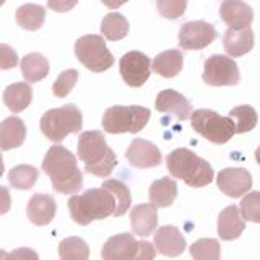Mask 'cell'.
I'll return each mask as SVG.
<instances>
[{
	"label": "cell",
	"instance_id": "cell-16",
	"mask_svg": "<svg viewBox=\"0 0 260 260\" xmlns=\"http://www.w3.org/2000/svg\"><path fill=\"white\" fill-rule=\"evenodd\" d=\"M154 249L161 255L179 257L185 250V239L176 226H161L154 233Z\"/></svg>",
	"mask_w": 260,
	"mask_h": 260
},
{
	"label": "cell",
	"instance_id": "cell-28",
	"mask_svg": "<svg viewBox=\"0 0 260 260\" xmlns=\"http://www.w3.org/2000/svg\"><path fill=\"white\" fill-rule=\"evenodd\" d=\"M103 189L108 190L116 202V211H114V216H122L125 215L130 203H132V195L125 182L117 181V179H108V181L103 182Z\"/></svg>",
	"mask_w": 260,
	"mask_h": 260
},
{
	"label": "cell",
	"instance_id": "cell-7",
	"mask_svg": "<svg viewBox=\"0 0 260 260\" xmlns=\"http://www.w3.org/2000/svg\"><path fill=\"white\" fill-rule=\"evenodd\" d=\"M192 128L207 138L208 142L223 145L228 143L234 135V125L230 117L219 116L218 112L211 109H197L190 116Z\"/></svg>",
	"mask_w": 260,
	"mask_h": 260
},
{
	"label": "cell",
	"instance_id": "cell-6",
	"mask_svg": "<svg viewBox=\"0 0 260 260\" xmlns=\"http://www.w3.org/2000/svg\"><path fill=\"white\" fill-rule=\"evenodd\" d=\"M151 117L143 106H112L103 116V128L109 134H138Z\"/></svg>",
	"mask_w": 260,
	"mask_h": 260
},
{
	"label": "cell",
	"instance_id": "cell-15",
	"mask_svg": "<svg viewBox=\"0 0 260 260\" xmlns=\"http://www.w3.org/2000/svg\"><path fill=\"white\" fill-rule=\"evenodd\" d=\"M137 242L130 233L116 234L104 242L101 257L103 260H132L137 252Z\"/></svg>",
	"mask_w": 260,
	"mask_h": 260
},
{
	"label": "cell",
	"instance_id": "cell-14",
	"mask_svg": "<svg viewBox=\"0 0 260 260\" xmlns=\"http://www.w3.org/2000/svg\"><path fill=\"white\" fill-rule=\"evenodd\" d=\"M219 16L231 29H244L250 26L254 12L244 0H224L219 7Z\"/></svg>",
	"mask_w": 260,
	"mask_h": 260
},
{
	"label": "cell",
	"instance_id": "cell-2",
	"mask_svg": "<svg viewBox=\"0 0 260 260\" xmlns=\"http://www.w3.org/2000/svg\"><path fill=\"white\" fill-rule=\"evenodd\" d=\"M78 158L85 162V171L96 177H108L117 165L116 153L106 143L100 130H86L78 137Z\"/></svg>",
	"mask_w": 260,
	"mask_h": 260
},
{
	"label": "cell",
	"instance_id": "cell-37",
	"mask_svg": "<svg viewBox=\"0 0 260 260\" xmlns=\"http://www.w3.org/2000/svg\"><path fill=\"white\" fill-rule=\"evenodd\" d=\"M18 54L15 52V49L8 44H0V69L10 70L18 65Z\"/></svg>",
	"mask_w": 260,
	"mask_h": 260
},
{
	"label": "cell",
	"instance_id": "cell-1",
	"mask_svg": "<svg viewBox=\"0 0 260 260\" xmlns=\"http://www.w3.org/2000/svg\"><path fill=\"white\" fill-rule=\"evenodd\" d=\"M43 171L51 177L52 189L63 195H75L83 185V174L77 158L62 145H54L43 159Z\"/></svg>",
	"mask_w": 260,
	"mask_h": 260
},
{
	"label": "cell",
	"instance_id": "cell-10",
	"mask_svg": "<svg viewBox=\"0 0 260 260\" xmlns=\"http://www.w3.org/2000/svg\"><path fill=\"white\" fill-rule=\"evenodd\" d=\"M119 72L124 81L132 88L143 86L151 73L150 57L140 51H130L122 55L119 63Z\"/></svg>",
	"mask_w": 260,
	"mask_h": 260
},
{
	"label": "cell",
	"instance_id": "cell-11",
	"mask_svg": "<svg viewBox=\"0 0 260 260\" xmlns=\"http://www.w3.org/2000/svg\"><path fill=\"white\" fill-rule=\"evenodd\" d=\"M216 29L207 21H189L179 29V46L185 51H200L216 39Z\"/></svg>",
	"mask_w": 260,
	"mask_h": 260
},
{
	"label": "cell",
	"instance_id": "cell-13",
	"mask_svg": "<svg viewBox=\"0 0 260 260\" xmlns=\"http://www.w3.org/2000/svg\"><path fill=\"white\" fill-rule=\"evenodd\" d=\"M125 158L134 168L146 169V168H156L161 165V151L154 143L143 140V138H135L128 145L125 151Z\"/></svg>",
	"mask_w": 260,
	"mask_h": 260
},
{
	"label": "cell",
	"instance_id": "cell-3",
	"mask_svg": "<svg viewBox=\"0 0 260 260\" xmlns=\"http://www.w3.org/2000/svg\"><path fill=\"white\" fill-rule=\"evenodd\" d=\"M69 211L73 221L86 226L94 219H104L114 215L116 202L103 187L88 189L81 195H72V199L69 200Z\"/></svg>",
	"mask_w": 260,
	"mask_h": 260
},
{
	"label": "cell",
	"instance_id": "cell-23",
	"mask_svg": "<svg viewBox=\"0 0 260 260\" xmlns=\"http://www.w3.org/2000/svg\"><path fill=\"white\" fill-rule=\"evenodd\" d=\"M184 65V55L177 49H169L158 54L151 62V69L154 73H158L162 78H174L179 75Z\"/></svg>",
	"mask_w": 260,
	"mask_h": 260
},
{
	"label": "cell",
	"instance_id": "cell-4",
	"mask_svg": "<svg viewBox=\"0 0 260 260\" xmlns=\"http://www.w3.org/2000/svg\"><path fill=\"white\" fill-rule=\"evenodd\" d=\"M168 169L173 177L182 179L190 187H205L213 181V168L208 161L197 156L187 148H177L171 151L166 158Z\"/></svg>",
	"mask_w": 260,
	"mask_h": 260
},
{
	"label": "cell",
	"instance_id": "cell-24",
	"mask_svg": "<svg viewBox=\"0 0 260 260\" xmlns=\"http://www.w3.org/2000/svg\"><path fill=\"white\" fill-rule=\"evenodd\" d=\"M150 202L156 208H166L173 205L177 197V184L171 177H161L150 185Z\"/></svg>",
	"mask_w": 260,
	"mask_h": 260
},
{
	"label": "cell",
	"instance_id": "cell-8",
	"mask_svg": "<svg viewBox=\"0 0 260 260\" xmlns=\"http://www.w3.org/2000/svg\"><path fill=\"white\" fill-rule=\"evenodd\" d=\"M75 55L88 70L94 73L106 72L116 60L106 46V41L98 35L81 36L75 43Z\"/></svg>",
	"mask_w": 260,
	"mask_h": 260
},
{
	"label": "cell",
	"instance_id": "cell-20",
	"mask_svg": "<svg viewBox=\"0 0 260 260\" xmlns=\"http://www.w3.org/2000/svg\"><path fill=\"white\" fill-rule=\"evenodd\" d=\"M246 230V223L241 216V211L236 205L226 207L218 216V236L223 241L238 239Z\"/></svg>",
	"mask_w": 260,
	"mask_h": 260
},
{
	"label": "cell",
	"instance_id": "cell-19",
	"mask_svg": "<svg viewBox=\"0 0 260 260\" xmlns=\"http://www.w3.org/2000/svg\"><path fill=\"white\" fill-rule=\"evenodd\" d=\"M130 224L137 236L146 238L158 228V210L151 203H140L130 211Z\"/></svg>",
	"mask_w": 260,
	"mask_h": 260
},
{
	"label": "cell",
	"instance_id": "cell-17",
	"mask_svg": "<svg viewBox=\"0 0 260 260\" xmlns=\"http://www.w3.org/2000/svg\"><path fill=\"white\" fill-rule=\"evenodd\" d=\"M57 205L52 195L47 193H35L26 205L28 219L36 226H46L54 219Z\"/></svg>",
	"mask_w": 260,
	"mask_h": 260
},
{
	"label": "cell",
	"instance_id": "cell-45",
	"mask_svg": "<svg viewBox=\"0 0 260 260\" xmlns=\"http://www.w3.org/2000/svg\"><path fill=\"white\" fill-rule=\"evenodd\" d=\"M255 159H257V162L260 165V146L257 148V151H255Z\"/></svg>",
	"mask_w": 260,
	"mask_h": 260
},
{
	"label": "cell",
	"instance_id": "cell-39",
	"mask_svg": "<svg viewBox=\"0 0 260 260\" xmlns=\"http://www.w3.org/2000/svg\"><path fill=\"white\" fill-rule=\"evenodd\" d=\"M7 260H39V255L36 250L29 247H18L7 254Z\"/></svg>",
	"mask_w": 260,
	"mask_h": 260
},
{
	"label": "cell",
	"instance_id": "cell-44",
	"mask_svg": "<svg viewBox=\"0 0 260 260\" xmlns=\"http://www.w3.org/2000/svg\"><path fill=\"white\" fill-rule=\"evenodd\" d=\"M0 260H7V252L0 249Z\"/></svg>",
	"mask_w": 260,
	"mask_h": 260
},
{
	"label": "cell",
	"instance_id": "cell-26",
	"mask_svg": "<svg viewBox=\"0 0 260 260\" xmlns=\"http://www.w3.org/2000/svg\"><path fill=\"white\" fill-rule=\"evenodd\" d=\"M32 101V89L29 83H12L4 91V103L12 112H21Z\"/></svg>",
	"mask_w": 260,
	"mask_h": 260
},
{
	"label": "cell",
	"instance_id": "cell-31",
	"mask_svg": "<svg viewBox=\"0 0 260 260\" xmlns=\"http://www.w3.org/2000/svg\"><path fill=\"white\" fill-rule=\"evenodd\" d=\"M38 177H39V171L35 166L20 165L10 169V173H8V182H10L13 189L29 190L31 187L36 184Z\"/></svg>",
	"mask_w": 260,
	"mask_h": 260
},
{
	"label": "cell",
	"instance_id": "cell-27",
	"mask_svg": "<svg viewBox=\"0 0 260 260\" xmlns=\"http://www.w3.org/2000/svg\"><path fill=\"white\" fill-rule=\"evenodd\" d=\"M16 23L23 29L38 31L44 24L46 20V8L38 4H24L16 10Z\"/></svg>",
	"mask_w": 260,
	"mask_h": 260
},
{
	"label": "cell",
	"instance_id": "cell-38",
	"mask_svg": "<svg viewBox=\"0 0 260 260\" xmlns=\"http://www.w3.org/2000/svg\"><path fill=\"white\" fill-rule=\"evenodd\" d=\"M156 257V249L148 241H138L137 242V252L132 260H154Z\"/></svg>",
	"mask_w": 260,
	"mask_h": 260
},
{
	"label": "cell",
	"instance_id": "cell-25",
	"mask_svg": "<svg viewBox=\"0 0 260 260\" xmlns=\"http://www.w3.org/2000/svg\"><path fill=\"white\" fill-rule=\"evenodd\" d=\"M21 73L24 80L28 83H38V81L44 80L49 75V60L43 54H38V52H32L24 55L21 59Z\"/></svg>",
	"mask_w": 260,
	"mask_h": 260
},
{
	"label": "cell",
	"instance_id": "cell-42",
	"mask_svg": "<svg viewBox=\"0 0 260 260\" xmlns=\"http://www.w3.org/2000/svg\"><path fill=\"white\" fill-rule=\"evenodd\" d=\"M101 2L108 8H119L120 5H124L127 0H101Z\"/></svg>",
	"mask_w": 260,
	"mask_h": 260
},
{
	"label": "cell",
	"instance_id": "cell-30",
	"mask_svg": "<svg viewBox=\"0 0 260 260\" xmlns=\"http://www.w3.org/2000/svg\"><path fill=\"white\" fill-rule=\"evenodd\" d=\"M128 21L124 15L120 13H108L103 18L101 32L108 41H120L127 36L128 32Z\"/></svg>",
	"mask_w": 260,
	"mask_h": 260
},
{
	"label": "cell",
	"instance_id": "cell-43",
	"mask_svg": "<svg viewBox=\"0 0 260 260\" xmlns=\"http://www.w3.org/2000/svg\"><path fill=\"white\" fill-rule=\"evenodd\" d=\"M4 169H5V166H4V159H2V153H0V177L4 176Z\"/></svg>",
	"mask_w": 260,
	"mask_h": 260
},
{
	"label": "cell",
	"instance_id": "cell-22",
	"mask_svg": "<svg viewBox=\"0 0 260 260\" xmlns=\"http://www.w3.org/2000/svg\"><path fill=\"white\" fill-rule=\"evenodd\" d=\"M224 51L231 57H241L247 54L254 47V31L249 28L244 29H228L223 36Z\"/></svg>",
	"mask_w": 260,
	"mask_h": 260
},
{
	"label": "cell",
	"instance_id": "cell-29",
	"mask_svg": "<svg viewBox=\"0 0 260 260\" xmlns=\"http://www.w3.org/2000/svg\"><path fill=\"white\" fill-rule=\"evenodd\" d=\"M233 125H234V134H246V132H250L252 128L257 125L258 122V116L255 109L252 108V106H238V108L231 109L230 116Z\"/></svg>",
	"mask_w": 260,
	"mask_h": 260
},
{
	"label": "cell",
	"instance_id": "cell-46",
	"mask_svg": "<svg viewBox=\"0 0 260 260\" xmlns=\"http://www.w3.org/2000/svg\"><path fill=\"white\" fill-rule=\"evenodd\" d=\"M4 4H5V0H0V7H2Z\"/></svg>",
	"mask_w": 260,
	"mask_h": 260
},
{
	"label": "cell",
	"instance_id": "cell-9",
	"mask_svg": "<svg viewBox=\"0 0 260 260\" xmlns=\"http://www.w3.org/2000/svg\"><path fill=\"white\" fill-rule=\"evenodd\" d=\"M202 78L210 86H234L239 83L241 75L238 63L231 57L211 55L205 60Z\"/></svg>",
	"mask_w": 260,
	"mask_h": 260
},
{
	"label": "cell",
	"instance_id": "cell-36",
	"mask_svg": "<svg viewBox=\"0 0 260 260\" xmlns=\"http://www.w3.org/2000/svg\"><path fill=\"white\" fill-rule=\"evenodd\" d=\"M156 8L162 18L177 20L185 13L187 0H156Z\"/></svg>",
	"mask_w": 260,
	"mask_h": 260
},
{
	"label": "cell",
	"instance_id": "cell-5",
	"mask_svg": "<svg viewBox=\"0 0 260 260\" xmlns=\"http://www.w3.org/2000/svg\"><path fill=\"white\" fill-rule=\"evenodd\" d=\"M83 125V117L75 104H65L62 108L49 109L41 117L39 127L49 140L59 143L69 134H77Z\"/></svg>",
	"mask_w": 260,
	"mask_h": 260
},
{
	"label": "cell",
	"instance_id": "cell-40",
	"mask_svg": "<svg viewBox=\"0 0 260 260\" xmlns=\"http://www.w3.org/2000/svg\"><path fill=\"white\" fill-rule=\"evenodd\" d=\"M77 4H78V0H47V7L59 13L72 10Z\"/></svg>",
	"mask_w": 260,
	"mask_h": 260
},
{
	"label": "cell",
	"instance_id": "cell-18",
	"mask_svg": "<svg viewBox=\"0 0 260 260\" xmlns=\"http://www.w3.org/2000/svg\"><path fill=\"white\" fill-rule=\"evenodd\" d=\"M156 111L165 114H174L179 120H185L192 116V104L185 96L174 89H165L156 96Z\"/></svg>",
	"mask_w": 260,
	"mask_h": 260
},
{
	"label": "cell",
	"instance_id": "cell-12",
	"mask_svg": "<svg viewBox=\"0 0 260 260\" xmlns=\"http://www.w3.org/2000/svg\"><path fill=\"white\" fill-rule=\"evenodd\" d=\"M216 184L224 195L238 199L246 195L252 187V176L244 168H226L219 171Z\"/></svg>",
	"mask_w": 260,
	"mask_h": 260
},
{
	"label": "cell",
	"instance_id": "cell-34",
	"mask_svg": "<svg viewBox=\"0 0 260 260\" xmlns=\"http://www.w3.org/2000/svg\"><path fill=\"white\" fill-rule=\"evenodd\" d=\"M239 211L244 221L260 223V192H249L241 200Z\"/></svg>",
	"mask_w": 260,
	"mask_h": 260
},
{
	"label": "cell",
	"instance_id": "cell-32",
	"mask_svg": "<svg viewBox=\"0 0 260 260\" xmlns=\"http://www.w3.org/2000/svg\"><path fill=\"white\" fill-rule=\"evenodd\" d=\"M59 257L60 260H89V247L81 238L72 236L59 244Z\"/></svg>",
	"mask_w": 260,
	"mask_h": 260
},
{
	"label": "cell",
	"instance_id": "cell-21",
	"mask_svg": "<svg viewBox=\"0 0 260 260\" xmlns=\"http://www.w3.org/2000/svg\"><path fill=\"white\" fill-rule=\"evenodd\" d=\"M24 138H26V125L20 117L12 116L0 122V150L8 151L18 148L24 143Z\"/></svg>",
	"mask_w": 260,
	"mask_h": 260
},
{
	"label": "cell",
	"instance_id": "cell-33",
	"mask_svg": "<svg viewBox=\"0 0 260 260\" xmlns=\"http://www.w3.org/2000/svg\"><path fill=\"white\" fill-rule=\"evenodd\" d=\"M190 255L193 260H219L221 247L216 239H199L190 246Z\"/></svg>",
	"mask_w": 260,
	"mask_h": 260
},
{
	"label": "cell",
	"instance_id": "cell-35",
	"mask_svg": "<svg viewBox=\"0 0 260 260\" xmlns=\"http://www.w3.org/2000/svg\"><path fill=\"white\" fill-rule=\"evenodd\" d=\"M77 81H78V72L75 69H69V70L62 72L52 85L54 96H57V98L69 96V93L73 89V86L77 85Z\"/></svg>",
	"mask_w": 260,
	"mask_h": 260
},
{
	"label": "cell",
	"instance_id": "cell-41",
	"mask_svg": "<svg viewBox=\"0 0 260 260\" xmlns=\"http://www.w3.org/2000/svg\"><path fill=\"white\" fill-rule=\"evenodd\" d=\"M12 208V197H10V192H8L7 187L0 185V215H5L8 213Z\"/></svg>",
	"mask_w": 260,
	"mask_h": 260
}]
</instances>
